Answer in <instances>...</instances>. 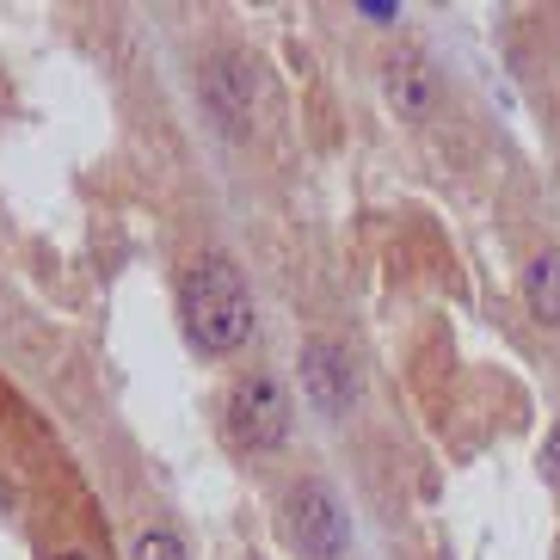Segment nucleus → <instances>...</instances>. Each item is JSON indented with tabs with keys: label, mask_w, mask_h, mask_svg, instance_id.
Here are the masks:
<instances>
[{
	"label": "nucleus",
	"mask_w": 560,
	"mask_h": 560,
	"mask_svg": "<svg viewBox=\"0 0 560 560\" xmlns=\"http://www.w3.org/2000/svg\"><path fill=\"white\" fill-rule=\"evenodd\" d=\"M290 431V400L271 376H247L229 395V438L247 450H278Z\"/></svg>",
	"instance_id": "3"
},
{
	"label": "nucleus",
	"mask_w": 560,
	"mask_h": 560,
	"mask_svg": "<svg viewBox=\"0 0 560 560\" xmlns=\"http://www.w3.org/2000/svg\"><path fill=\"white\" fill-rule=\"evenodd\" d=\"M130 560H185V548H179L173 529H142L136 548H130Z\"/></svg>",
	"instance_id": "7"
},
{
	"label": "nucleus",
	"mask_w": 560,
	"mask_h": 560,
	"mask_svg": "<svg viewBox=\"0 0 560 560\" xmlns=\"http://www.w3.org/2000/svg\"><path fill=\"white\" fill-rule=\"evenodd\" d=\"M302 388H308V400L320 412H339L358 400V370H351L346 346H332V339H314L308 351H302Z\"/></svg>",
	"instance_id": "4"
},
{
	"label": "nucleus",
	"mask_w": 560,
	"mask_h": 560,
	"mask_svg": "<svg viewBox=\"0 0 560 560\" xmlns=\"http://www.w3.org/2000/svg\"><path fill=\"white\" fill-rule=\"evenodd\" d=\"M524 296H529V308L542 314L548 327H560V253H542V259L529 265Z\"/></svg>",
	"instance_id": "6"
},
{
	"label": "nucleus",
	"mask_w": 560,
	"mask_h": 560,
	"mask_svg": "<svg viewBox=\"0 0 560 560\" xmlns=\"http://www.w3.org/2000/svg\"><path fill=\"white\" fill-rule=\"evenodd\" d=\"M283 529H290L296 555H308V560H339L346 555V536H351L339 499H332L320 480H302L296 493H290V517H283Z\"/></svg>",
	"instance_id": "2"
},
{
	"label": "nucleus",
	"mask_w": 560,
	"mask_h": 560,
	"mask_svg": "<svg viewBox=\"0 0 560 560\" xmlns=\"http://www.w3.org/2000/svg\"><path fill=\"white\" fill-rule=\"evenodd\" d=\"M62 560H86V555H62Z\"/></svg>",
	"instance_id": "9"
},
{
	"label": "nucleus",
	"mask_w": 560,
	"mask_h": 560,
	"mask_svg": "<svg viewBox=\"0 0 560 560\" xmlns=\"http://www.w3.org/2000/svg\"><path fill=\"white\" fill-rule=\"evenodd\" d=\"M388 100L400 105L407 117H425L431 100H438V86H431V68L419 50H400L395 62H388Z\"/></svg>",
	"instance_id": "5"
},
{
	"label": "nucleus",
	"mask_w": 560,
	"mask_h": 560,
	"mask_svg": "<svg viewBox=\"0 0 560 560\" xmlns=\"http://www.w3.org/2000/svg\"><path fill=\"white\" fill-rule=\"evenodd\" d=\"M179 308H185V332L191 346L210 351V358H229L234 346H247L253 332V302H247V283L222 253H203L179 283Z\"/></svg>",
	"instance_id": "1"
},
{
	"label": "nucleus",
	"mask_w": 560,
	"mask_h": 560,
	"mask_svg": "<svg viewBox=\"0 0 560 560\" xmlns=\"http://www.w3.org/2000/svg\"><path fill=\"white\" fill-rule=\"evenodd\" d=\"M542 480L560 487V419H555V431H548V444H542Z\"/></svg>",
	"instance_id": "8"
}]
</instances>
